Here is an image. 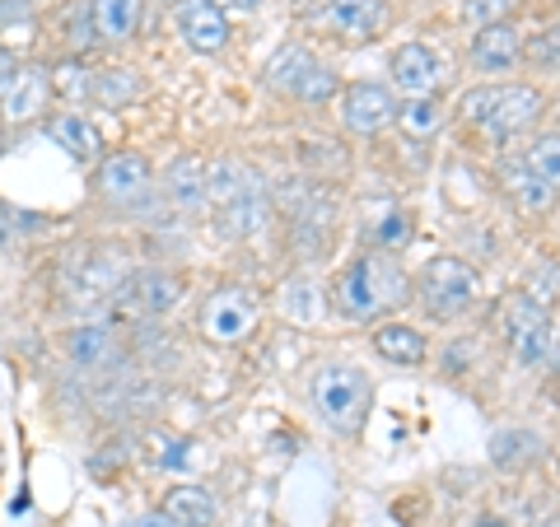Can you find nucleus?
Returning <instances> with one entry per match:
<instances>
[{"mask_svg":"<svg viewBox=\"0 0 560 527\" xmlns=\"http://www.w3.org/2000/svg\"><path fill=\"white\" fill-rule=\"evenodd\" d=\"M168 5H178V0H168Z\"/></svg>","mask_w":560,"mask_h":527,"instance_id":"obj_40","label":"nucleus"},{"mask_svg":"<svg viewBox=\"0 0 560 527\" xmlns=\"http://www.w3.org/2000/svg\"><path fill=\"white\" fill-rule=\"evenodd\" d=\"M471 527H510V518H495V514H486V518H477Z\"/></svg>","mask_w":560,"mask_h":527,"instance_id":"obj_36","label":"nucleus"},{"mask_svg":"<svg viewBox=\"0 0 560 527\" xmlns=\"http://www.w3.org/2000/svg\"><path fill=\"white\" fill-rule=\"evenodd\" d=\"M523 0H463V20H471L477 28L486 24H504L510 20V10H518Z\"/></svg>","mask_w":560,"mask_h":527,"instance_id":"obj_32","label":"nucleus"},{"mask_svg":"<svg viewBox=\"0 0 560 527\" xmlns=\"http://www.w3.org/2000/svg\"><path fill=\"white\" fill-rule=\"evenodd\" d=\"M261 80H267L271 94H285V98H300V103H327L337 98V70L331 66H318L308 57V47H280L276 57L267 61V70H261Z\"/></svg>","mask_w":560,"mask_h":527,"instance_id":"obj_8","label":"nucleus"},{"mask_svg":"<svg viewBox=\"0 0 560 527\" xmlns=\"http://www.w3.org/2000/svg\"><path fill=\"white\" fill-rule=\"evenodd\" d=\"M458 113L467 127L486 131L490 140H514L518 131L537 127L541 117V94L533 84H477V90H467Z\"/></svg>","mask_w":560,"mask_h":527,"instance_id":"obj_3","label":"nucleus"},{"mask_svg":"<svg viewBox=\"0 0 560 527\" xmlns=\"http://www.w3.org/2000/svg\"><path fill=\"white\" fill-rule=\"evenodd\" d=\"M98 47H127L145 28V0H90Z\"/></svg>","mask_w":560,"mask_h":527,"instance_id":"obj_19","label":"nucleus"},{"mask_svg":"<svg viewBox=\"0 0 560 527\" xmlns=\"http://www.w3.org/2000/svg\"><path fill=\"white\" fill-rule=\"evenodd\" d=\"M294 10H308V0H294Z\"/></svg>","mask_w":560,"mask_h":527,"instance_id":"obj_39","label":"nucleus"},{"mask_svg":"<svg viewBox=\"0 0 560 527\" xmlns=\"http://www.w3.org/2000/svg\"><path fill=\"white\" fill-rule=\"evenodd\" d=\"M504 178H510V197L518 201L523 215H547V210L556 206V197H560L551 183L533 178V173L523 168V164H510V173H504Z\"/></svg>","mask_w":560,"mask_h":527,"instance_id":"obj_25","label":"nucleus"},{"mask_svg":"<svg viewBox=\"0 0 560 527\" xmlns=\"http://www.w3.org/2000/svg\"><path fill=\"white\" fill-rule=\"evenodd\" d=\"M257 313H261V298L253 285H220L197 308V331L210 346H243L257 327Z\"/></svg>","mask_w":560,"mask_h":527,"instance_id":"obj_7","label":"nucleus"},{"mask_svg":"<svg viewBox=\"0 0 560 527\" xmlns=\"http://www.w3.org/2000/svg\"><path fill=\"white\" fill-rule=\"evenodd\" d=\"M547 368H551V374H560V323H556V355H551Z\"/></svg>","mask_w":560,"mask_h":527,"instance_id":"obj_38","label":"nucleus"},{"mask_svg":"<svg viewBox=\"0 0 560 527\" xmlns=\"http://www.w3.org/2000/svg\"><path fill=\"white\" fill-rule=\"evenodd\" d=\"M397 94L393 84H378V80H360V84H346L341 90V127L350 136H378L397 121Z\"/></svg>","mask_w":560,"mask_h":527,"instance_id":"obj_12","label":"nucleus"},{"mask_svg":"<svg viewBox=\"0 0 560 527\" xmlns=\"http://www.w3.org/2000/svg\"><path fill=\"white\" fill-rule=\"evenodd\" d=\"M140 75L136 70H98L94 66V98L90 103H103V108H117V103H127V98H140Z\"/></svg>","mask_w":560,"mask_h":527,"instance_id":"obj_28","label":"nucleus"},{"mask_svg":"<svg viewBox=\"0 0 560 527\" xmlns=\"http://www.w3.org/2000/svg\"><path fill=\"white\" fill-rule=\"evenodd\" d=\"M43 215H28V210H14L10 201H0V248H14V243H28L38 234Z\"/></svg>","mask_w":560,"mask_h":527,"instance_id":"obj_31","label":"nucleus"},{"mask_svg":"<svg viewBox=\"0 0 560 527\" xmlns=\"http://www.w3.org/2000/svg\"><path fill=\"white\" fill-rule=\"evenodd\" d=\"M523 61L533 70H560V20L537 28L533 43H523Z\"/></svg>","mask_w":560,"mask_h":527,"instance_id":"obj_30","label":"nucleus"},{"mask_svg":"<svg viewBox=\"0 0 560 527\" xmlns=\"http://www.w3.org/2000/svg\"><path fill=\"white\" fill-rule=\"evenodd\" d=\"M495 327H500V341L510 346V355L523 368L551 364V355H556V318H551V308L533 304L528 294H510V298H500V308H495Z\"/></svg>","mask_w":560,"mask_h":527,"instance_id":"obj_6","label":"nucleus"},{"mask_svg":"<svg viewBox=\"0 0 560 527\" xmlns=\"http://www.w3.org/2000/svg\"><path fill=\"white\" fill-rule=\"evenodd\" d=\"M215 5L230 14V10H238V14H253V10H261V0H215Z\"/></svg>","mask_w":560,"mask_h":527,"instance_id":"obj_34","label":"nucleus"},{"mask_svg":"<svg viewBox=\"0 0 560 527\" xmlns=\"http://www.w3.org/2000/svg\"><path fill=\"white\" fill-rule=\"evenodd\" d=\"M94 201L117 215H145L160 201L154 191V164L145 150H113L94 168Z\"/></svg>","mask_w":560,"mask_h":527,"instance_id":"obj_5","label":"nucleus"},{"mask_svg":"<svg viewBox=\"0 0 560 527\" xmlns=\"http://www.w3.org/2000/svg\"><path fill=\"white\" fill-rule=\"evenodd\" d=\"M178 33L197 57H220L230 43V14L215 0H178Z\"/></svg>","mask_w":560,"mask_h":527,"instance_id":"obj_14","label":"nucleus"},{"mask_svg":"<svg viewBox=\"0 0 560 527\" xmlns=\"http://www.w3.org/2000/svg\"><path fill=\"white\" fill-rule=\"evenodd\" d=\"M323 290L313 285V280H290L285 290H280V313H285L290 323H304V327H313L323 318Z\"/></svg>","mask_w":560,"mask_h":527,"instance_id":"obj_27","label":"nucleus"},{"mask_svg":"<svg viewBox=\"0 0 560 527\" xmlns=\"http://www.w3.org/2000/svg\"><path fill=\"white\" fill-rule=\"evenodd\" d=\"M411 243V220L401 215V210H393V215H383V224H378V253H401Z\"/></svg>","mask_w":560,"mask_h":527,"instance_id":"obj_33","label":"nucleus"},{"mask_svg":"<svg viewBox=\"0 0 560 527\" xmlns=\"http://www.w3.org/2000/svg\"><path fill=\"white\" fill-rule=\"evenodd\" d=\"M308 397L323 425L341 438H360L364 420L374 411V378L350 360H327L308 374Z\"/></svg>","mask_w":560,"mask_h":527,"instance_id":"obj_2","label":"nucleus"},{"mask_svg":"<svg viewBox=\"0 0 560 527\" xmlns=\"http://www.w3.org/2000/svg\"><path fill=\"white\" fill-rule=\"evenodd\" d=\"M28 5H33V0H28Z\"/></svg>","mask_w":560,"mask_h":527,"instance_id":"obj_41","label":"nucleus"},{"mask_svg":"<svg viewBox=\"0 0 560 527\" xmlns=\"http://www.w3.org/2000/svg\"><path fill=\"white\" fill-rule=\"evenodd\" d=\"M518 164L533 173V178L541 183H551L560 191V136H537L528 150L518 154Z\"/></svg>","mask_w":560,"mask_h":527,"instance_id":"obj_29","label":"nucleus"},{"mask_svg":"<svg viewBox=\"0 0 560 527\" xmlns=\"http://www.w3.org/2000/svg\"><path fill=\"white\" fill-rule=\"evenodd\" d=\"M388 24V0H331V28L350 43H370Z\"/></svg>","mask_w":560,"mask_h":527,"instance_id":"obj_23","label":"nucleus"},{"mask_svg":"<svg viewBox=\"0 0 560 527\" xmlns=\"http://www.w3.org/2000/svg\"><path fill=\"white\" fill-rule=\"evenodd\" d=\"M393 127H401V136H411V140H425L444 127V103L440 98H407V103H397V121Z\"/></svg>","mask_w":560,"mask_h":527,"instance_id":"obj_26","label":"nucleus"},{"mask_svg":"<svg viewBox=\"0 0 560 527\" xmlns=\"http://www.w3.org/2000/svg\"><path fill=\"white\" fill-rule=\"evenodd\" d=\"M160 197L183 210V215H201L206 210V160L197 154H183V160H173L168 173H164V191Z\"/></svg>","mask_w":560,"mask_h":527,"instance_id":"obj_21","label":"nucleus"},{"mask_svg":"<svg viewBox=\"0 0 560 527\" xmlns=\"http://www.w3.org/2000/svg\"><path fill=\"white\" fill-rule=\"evenodd\" d=\"M467 61L481 75H504V70H514L523 61V33L510 20L477 28V38L467 43Z\"/></svg>","mask_w":560,"mask_h":527,"instance_id":"obj_16","label":"nucleus"},{"mask_svg":"<svg viewBox=\"0 0 560 527\" xmlns=\"http://www.w3.org/2000/svg\"><path fill=\"white\" fill-rule=\"evenodd\" d=\"M5 154H10V127L0 121V160H5Z\"/></svg>","mask_w":560,"mask_h":527,"instance_id":"obj_37","label":"nucleus"},{"mask_svg":"<svg viewBox=\"0 0 560 527\" xmlns=\"http://www.w3.org/2000/svg\"><path fill=\"white\" fill-rule=\"evenodd\" d=\"M160 514L168 523H178V527H220V500H215V490H206L197 481H183L164 495Z\"/></svg>","mask_w":560,"mask_h":527,"instance_id":"obj_20","label":"nucleus"},{"mask_svg":"<svg viewBox=\"0 0 560 527\" xmlns=\"http://www.w3.org/2000/svg\"><path fill=\"white\" fill-rule=\"evenodd\" d=\"M331 304L346 323H388L411 304V276L393 253H355L331 280Z\"/></svg>","mask_w":560,"mask_h":527,"instance_id":"obj_1","label":"nucleus"},{"mask_svg":"<svg viewBox=\"0 0 560 527\" xmlns=\"http://www.w3.org/2000/svg\"><path fill=\"white\" fill-rule=\"evenodd\" d=\"M183 298H187V280L178 271L140 267V271H131L127 280H121L108 304H117L121 313H131V318H140V323H160L183 304Z\"/></svg>","mask_w":560,"mask_h":527,"instance_id":"obj_9","label":"nucleus"},{"mask_svg":"<svg viewBox=\"0 0 560 527\" xmlns=\"http://www.w3.org/2000/svg\"><path fill=\"white\" fill-rule=\"evenodd\" d=\"M38 127H43V136L51 140V145H57L61 154H70L75 164H84V168H98V160L108 154L103 127L84 108H51Z\"/></svg>","mask_w":560,"mask_h":527,"instance_id":"obj_11","label":"nucleus"},{"mask_svg":"<svg viewBox=\"0 0 560 527\" xmlns=\"http://www.w3.org/2000/svg\"><path fill=\"white\" fill-rule=\"evenodd\" d=\"M136 527H178V523H168L164 514H160V508H154V514H145V518H140Z\"/></svg>","mask_w":560,"mask_h":527,"instance_id":"obj_35","label":"nucleus"},{"mask_svg":"<svg viewBox=\"0 0 560 527\" xmlns=\"http://www.w3.org/2000/svg\"><path fill=\"white\" fill-rule=\"evenodd\" d=\"M61 355L75 364V368H84V374H98V368H108V364L121 355V341H117L113 327H103V323H80V327L61 331Z\"/></svg>","mask_w":560,"mask_h":527,"instance_id":"obj_17","label":"nucleus"},{"mask_svg":"<svg viewBox=\"0 0 560 527\" xmlns=\"http://www.w3.org/2000/svg\"><path fill=\"white\" fill-rule=\"evenodd\" d=\"M411 298L430 313L434 323H458L477 308L481 280L463 257L444 253V257H430L425 267H420V276L411 280Z\"/></svg>","mask_w":560,"mask_h":527,"instance_id":"obj_4","label":"nucleus"},{"mask_svg":"<svg viewBox=\"0 0 560 527\" xmlns=\"http://www.w3.org/2000/svg\"><path fill=\"white\" fill-rule=\"evenodd\" d=\"M57 38V57H75V61H90L98 51V33H94V14H90V0H66L57 14L43 20V43Z\"/></svg>","mask_w":560,"mask_h":527,"instance_id":"obj_13","label":"nucleus"},{"mask_svg":"<svg viewBox=\"0 0 560 527\" xmlns=\"http://www.w3.org/2000/svg\"><path fill=\"white\" fill-rule=\"evenodd\" d=\"M248 197H261V178L248 164L234 160V154L206 160V210H224V206L248 201Z\"/></svg>","mask_w":560,"mask_h":527,"instance_id":"obj_15","label":"nucleus"},{"mask_svg":"<svg viewBox=\"0 0 560 527\" xmlns=\"http://www.w3.org/2000/svg\"><path fill=\"white\" fill-rule=\"evenodd\" d=\"M51 113V70L38 57H24L0 84V121L14 127H33Z\"/></svg>","mask_w":560,"mask_h":527,"instance_id":"obj_10","label":"nucleus"},{"mask_svg":"<svg viewBox=\"0 0 560 527\" xmlns=\"http://www.w3.org/2000/svg\"><path fill=\"white\" fill-rule=\"evenodd\" d=\"M541 453V438L533 430H504V434H490V462L504 467V471H518L537 462Z\"/></svg>","mask_w":560,"mask_h":527,"instance_id":"obj_24","label":"nucleus"},{"mask_svg":"<svg viewBox=\"0 0 560 527\" xmlns=\"http://www.w3.org/2000/svg\"><path fill=\"white\" fill-rule=\"evenodd\" d=\"M370 346L378 350L388 364H401V368H416V364H425L430 360V341H425V331L411 327V323H374V337Z\"/></svg>","mask_w":560,"mask_h":527,"instance_id":"obj_22","label":"nucleus"},{"mask_svg":"<svg viewBox=\"0 0 560 527\" xmlns=\"http://www.w3.org/2000/svg\"><path fill=\"white\" fill-rule=\"evenodd\" d=\"M440 57L425 47V43H401L393 51V90L407 94V98H430L440 90Z\"/></svg>","mask_w":560,"mask_h":527,"instance_id":"obj_18","label":"nucleus"}]
</instances>
